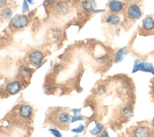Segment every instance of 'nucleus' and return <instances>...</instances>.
Listing matches in <instances>:
<instances>
[{"label": "nucleus", "instance_id": "nucleus-1", "mask_svg": "<svg viewBox=\"0 0 154 137\" xmlns=\"http://www.w3.org/2000/svg\"><path fill=\"white\" fill-rule=\"evenodd\" d=\"M125 18L130 21L139 19L143 13L141 0H128L123 10Z\"/></svg>", "mask_w": 154, "mask_h": 137}, {"label": "nucleus", "instance_id": "nucleus-2", "mask_svg": "<svg viewBox=\"0 0 154 137\" xmlns=\"http://www.w3.org/2000/svg\"><path fill=\"white\" fill-rule=\"evenodd\" d=\"M138 33L143 36L154 34V14L146 16L138 27Z\"/></svg>", "mask_w": 154, "mask_h": 137}, {"label": "nucleus", "instance_id": "nucleus-3", "mask_svg": "<svg viewBox=\"0 0 154 137\" xmlns=\"http://www.w3.org/2000/svg\"><path fill=\"white\" fill-rule=\"evenodd\" d=\"M29 19L28 16L23 13L17 14L10 20L11 27L15 30H21L28 26Z\"/></svg>", "mask_w": 154, "mask_h": 137}, {"label": "nucleus", "instance_id": "nucleus-4", "mask_svg": "<svg viewBox=\"0 0 154 137\" xmlns=\"http://www.w3.org/2000/svg\"><path fill=\"white\" fill-rule=\"evenodd\" d=\"M72 10L71 4L68 0H57L53 5V11L55 15L66 16Z\"/></svg>", "mask_w": 154, "mask_h": 137}, {"label": "nucleus", "instance_id": "nucleus-5", "mask_svg": "<svg viewBox=\"0 0 154 137\" xmlns=\"http://www.w3.org/2000/svg\"><path fill=\"white\" fill-rule=\"evenodd\" d=\"M131 130V135L133 136H152L153 132L152 128L148 124H138Z\"/></svg>", "mask_w": 154, "mask_h": 137}, {"label": "nucleus", "instance_id": "nucleus-6", "mask_svg": "<svg viewBox=\"0 0 154 137\" xmlns=\"http://www.w3.org/2000/svg\"><path fill=\"white\" fill-rule=\"evenodd\" d=\"M44 56L43 53L38 49L31 51L28 56V60L30 65L34 67L39 66L43 61Z\"/></svg>", "mask_w": 154, "mask_h": 137}, {"label": "nucleus", "instance_id": "nucleus-7", "mask_svg": "<svg viewBox=\"0 0 154 137\" xmlns=\"http://www.w3.org/2000/svg\"><path fill=\"white\" fill-rule=\"evenodd\" d=\"M22 89V84L20 81L14 80L8 82L4 88V91L8 95H14L18 94Z\"/></svg>", "mask_w": 154, "mask_h": 137}, {"label": "nucleus", "instance_id": "nucleus-8", "mask_svg": "<svg viewBox=\"0 0 154 137\" xmlns=\"http://www.w3.org/2000/svg\"><path fill=\"white\" fill-rule=\"evenodd\" d=\"M34 113L32 106L29 104H23L18 109L17 113L19 117L23 119H29Z\"/></svg>", "mask_w": 154, "mask_h": 137}, {"label": "nucleus", "instance_id": "nucleus-9", "mask_svg": "<svg viewBox=\"0 0 154 137\" xmlns=\"http://www.w3.org/2000/svg\"><path fill=\"white\" fill-rule=\"evenodd\" d=\"M139 70L145 72H150L152 74H154V69L152 63L141 62L139 60H136L134 63L132 72H135Z\"/></svg>", "mask_w": 154, "mask_h": 137}, {"label": "nucleus", "instance_id": "nucleus-10", "mask_svg": "<svg viewBox=\"0 0 154 137\" xmlns=\"http://www.w3.org/2000/svg\"><path fill=\"white\" fill-rule=\"evenodd\" d=\"M126 2L117 0H111L108 4V8L111 12L119 13L123 11L125 8Z\"/></svg>", "mask_w": 154, "mask_h": 137}, {"label": "nucleus", "instance_id": "nucleus-11", "mask_svg": "<svg viewBox=\"0 0 154 137\" xmlns=\"http://www.w3.org/2000/svg\"><path fill=\"white\" fill-rule=\"evenodd\" d=\"M103 20L105 23L110 25H117L120 22L121 18L119 13L111 12L105 16Z\"/></svg>", "mask_w": 154, "mask_h": 137}, {"label": "nucleus", "instance_id": "nucleus-12", "mask_svg": "<svg viewBox=\"0 0 154 137\" xmlns=\"http://www.w3.org/2000/svg\"><path fill=\"white\" fill-rule=\"evenodd\" d=\"M81 7L82 10L86 13H94L96 3L94 0H82L81 2Z\"/></svg>", "mask_w": 154, "mask_h": 137}, {"label": "nucleus", "instance_id": "nucleus-13", "mask_svg": "<svg viewBox=\"0 0 154 137\" xmlns=\"http://www.w3.org/2000/svg\"><path fill=\"white\" fill-rule=\"evenodd\" d=\"M73 116L66 111H60L57 115V121L61 125H66L71 123Z\"/></svg>", "mask_w": 154, "mask_h": 137}, {"label": "nucleus", "instance_id": "nucleus-14", "mask_svg": "<svg viewBox=\"0 0 154 137\" xmlns=\"http://www.w3.org/2000/svg\"><path fill=\"white\" fill-rule=\"evenodd\" d=\"M13 10L8 6H6L0 10V18L3 21H10L13 17Z\"/></svg>", "mask_w": 154, "mask_h": 137}, {"label": "nucleus", "instance_id": "nucleus-15", "mask_svg": "<svg viewBox=\"0 0 154 137\" xmlns=\"http://www.w3.org/2000/svg\"><path fill=\"white\" fill-rule=\"evenodd\" d=\"M18 74L22 79L27 80L31 77V72L26 66L22 65L18 68Z\"/></svg>", "mask_w": 154, "mask_h": 137}, {"label": "nucleus", "instance_id": "nucleus-16", "mask_svg": "<svg viewBox=\"0 0 154 137\" xmlns=\"http://www.w3.org/2000/svg\"><path fill=\"white\" fill-rule=\"evenodd\" d=\"M127 53H128V51L126 49L124 48L120 49L115 55V57H114L115 62H119L122 61V59L124 58V56H126Z\"/></svg>", "mask_w": 154, "mask_h": 137}, {"label": "nucleus", "instance_id": "nucleus-17", "mask_svg": "<svg viewBox=\"0 0 154 137\" xmlns=\"http://www.w3.org/2000/svg\"><path fill=\"white\" fill-rule=\"evenodd\" d=\"M103 125L102 124H97L96 127L91 129V130L89 131V132L91 134V135H96L97 134H99L101 131L103 129Z\"/></svg>", "mask_w": 154, "mask_h": 137}, {"label": "nucleus", "instance_id": "nucleus-18", "mask_svg": "<svg viewBox=\"0 0 154 137\" xmlns=\"http://www.w3.org/2000/svg\"><path fill=\"white\" fill-rule=\"evenodd\" d=\"M29 4L26 0H23L22 5V13L26 14L29 11Z\"/></svg>", "mask_w": 154, "mask_h": 137}, {"label": "nucleus", "instance_id": "nucleus-19", "mask_svg": "<svg viewBox=\"0 0 154 137\" xmlns=\"http://www.w3.org/2000/svg\"><path fill=\"white\" fill-rule=\"evenodd\" d=\"M64 66H63L62 64L61 63H55L53 68H52V72L55 74H58V72H60V71H61L63 69Z\"/></svg>", "mask_w": 154, "mask_h": 137}, {"label": "nucleus", "instance_id": "nucleus-20", "mask_svg": "<svg viewBox=\"0 0 154 137\" xmlns=\"http://www.w3.org/2000/svg\"><path fill=\"white\" fill-rule=\"evenodd\" d=\"M84 130H85V126L83 124H80L78 127L71 129V131L75 133H80L84 132Z\"/></svg>", "mask_w": 154, "mask_h": 137}, {"label": "nucleus", "instance_id": "nucleus-21", "mask_svg": "<svg viewBox=\"0 0 154 137\" xmlns=\"http://www.w3.org/2000/svg\"><path fill=\"white\" fill-rule=\"evenodd\" d=\"M49 131L54 136H56V137H61V136H62V135H61V132L58 130H57L56 129H49Z\"/></svg>", "mask_w": 154, "mask_h": 137}, {"label": "nucleus", "instance_id": "nucleus-22", "mask_svg": "<svg viewBox=\"0 0 154 137\" xmlns=\"http://www.w3.org/2000/svg\"><path fill=\"white\" fill-rule=\"evenodd\" d=\"M84 119V117L81 114H75L73 116L71 123H74L78 121H82Z\"/></svg>", "mask_w": 154, "mask_h": 137}, {"label": "nucleus", "instance_id": "nucleus-23", "mask_svg": "<svg viewBox=\"0 0 154 137\" xmlns=\"http://www.w3.org/2000/svg\"><path fill=\"white\" fill-rule=\"evenodd\" d=\"M8 0H0V10L7 6Z\"/></svg>", "mask_w": 154, "mask_h": 137}, {"label": "nucleus", "instance_id": "nucleus-24", "mask_svg": "<svg viewBox=\"0 0 154 137\" xmlns=\"http://www.w3.org/2000/svg\"><path fill=\"white\" fill-rule=\"evenodd\" d=\"M108 136V133L106 130L103 131L102 133L100 135V136Z\"/></svg>", "mask_w": 154, "mask_h": 137}, {"label": "nucleus", "instance_id": "nucleus-25", "mask_svg": "<svg viewBox=\"0 0 154 137\" xmlns=\"http://www.w3.org/2000/svg\"><path fill=\"white\" fill-rule=\"evenodd\" d=\"M28 1V2L30 4V5H34L35 4V1L34 0H26Z\"/></svg>", "mask_w": 154, "mask_h": 137}, {"label": "nucleus", "instance_id": "nucleus-26", "mask_svg": "<svg viewBox=\"0 0 154 137\" xmlns=\"http://www.w3.org/2000/svg\"><path fill=\"white\" fill-rule=\"evenodd\" d=\"M2 86L0 84V95H1V94H2Z\"/></svg>", "mask_w": 154, "mask_h": 137}, {"label": "nucleus", "instance_id": "nucleus-27", "mask_svg": "<svg viewBox=\"0 0 154 137\" xmlns=\"http://www.w3.org/2000/svg\"><path fill=\"white\" fill-rule=\"evenodd\" d=\"M152 125L154 126V118H153V121H152Z\"/></svg>", "mask_w": 154, "mask_h": 137}]
</instances>
